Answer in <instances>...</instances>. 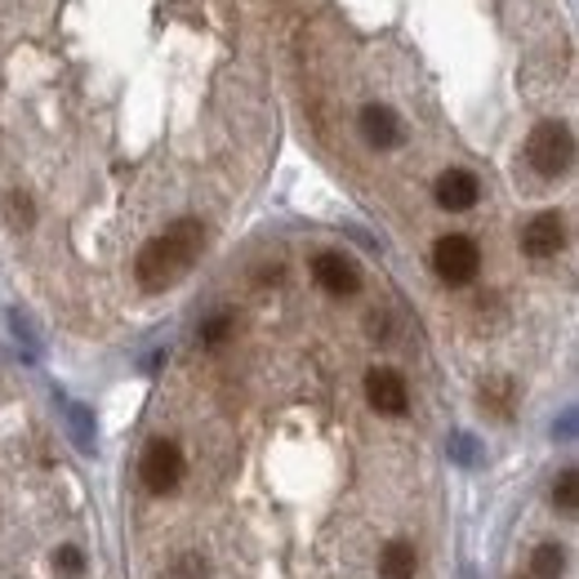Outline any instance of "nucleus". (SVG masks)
I'll return each instance as SVG.
<instances>
[{
	"mask_svg": "<svg viewBox=\"0 0 579 579\" xmlns=\"http://www.w3.org/2000/svg\"><path fill=\"white\" fill-rule=\"evenodd\" d=\"M201 246H205V227L196 223V218H179V223H170L161 237H152L143 250H139V259H135V277H139V286L143 290H170L192 264H196V255H201Z\"/></svg>",
	"mask_w": 579,
	"mask_h": 579,
	"instance_id": "f257e3e1",
	"label": "nucleus"
},
{
	"mask_svg": "<svg viewBox=\"0 0 579 579\" xmlns=\"http://www.w3.org/2000/svg\"><path fill=\"white\" fill-rule=\"evenodd\" d=\"M526 161H530V170L544 174V179L566 174L570 161H575V135H570V126H561V121L535 126L530 139H526Z\"/></svg>",
	"mask_w": 579,
	"mask_h": 579,
	"instance_id": "f03ea898",
	"label": "nucleus"
},
{
	"mask_svg": "<svg viewBox=\"0 0 579 579\" xmlns=\"http://www.w3.org/2000/svg\"><path fill=\"white\" fill-rule=\"evenodd\" d=\"M432 268L446 286H469L478 272H482V250L473 237H463V232H450L432 246Z\"/></svg>",
	"mask_w": 579,
	"mask_h": 579,
	"instance_id": "7ed1b4c3",
	"label": "nucleus"
},
{
	"mask_svg": "<svg viewBox=\"0 0 579 579\" xmlns=\"http://www.w3.org/2000/svg\"><path fill=\"white\" fill-rule=\"evenodd\" d=\"M139 478L152 495H170L179 482H183V450L174 441H152L143 450V463H139Z\"/></svg>",
	"mask_w": 579,
	"mask_h": 579,
	"instance_id": "20e7f679",
	"label": "nucleus"
},
{
	"mask_svg": "<svg viewBox=\"0 0 579 579\" xmlns=\"http://www.w3.org/2000/svg\"><path fill=\"white\" fill-rule=\"evenodd\" d=\"M566 246V223H561V214H535L530 223H526V232H522V250L530 255V259H553L557 250Z\"/></svg>",
	"mask_w": 579,
	"mask_h": 579,
	"instance_id": "39448f33",
	"label": "nucleus"
},
{
	"mask_svg": "<svg viewBox=\"0 0 579 579\" xmlns=\"http://www.w3.org/2000/svg\"><path fill=\"white\" fill-rule=\"evenodd\" d=\"M312 277H317V286L325 290V294H357L362 290V272H357V264L353 259H343V255H321L317 264H312Z\"/></svg>",
	"mask_w": 579,
	"mask_h": 579,
	"instance_id": "423d86ee",
	"label": "nucleus"
},
{
	"mask_svg": "<svg viewBox=\"0 0 579 579\" xmlns=\"http://www.w3.org/2000/svg\"><path fill=\"white\" fill-rule=\"evenodd\" d=\"M366 397L379 415H406L410 406V393H406V379L397 371H371L366 375Z\"/></svg>",
	"mask_w": 579,
	"mask_h": 579,
	"instance_id": "0eeeda50",
	"label": "nucleus"
},
{
	"mask_svg": "<svg viewBox=\"0 0 579 579\" xmlns=\"http://www.w3.org/2000/svg\"><path fill=\"white\" fill-rule=\"evenodd\" d=\"M478 196H482V183H478V174H469V170H446V174L437 179V205H441V210H473Z\"/></svg>",
	"mask_w": 579,
	"mask_h": 579,
	"instance_id": "6e6552de",
	"label": "nucleus"
},
{
	"mask_svg": "<svg viewBox=\"0 0 579 579\" xmlns=\"http://www.w3.org/2000/svg\"><path fill=\"white\" fill-rule=\"evenodd\" d=\"M362 135H366L371 148H393L401 139V126H397V116L388 107L371 103V107H362Z\"/></svg>",
	"mask_w": 579,
	"mask_h": 579,
	"instance_id": "1a4fd4ad",
	"label": "nucleus"
},
{
	"mask_svg": "<svg viewBox=\"0 0 579 579\" xmlns=\"http://www.w3.org/2000/svg\"><path fill=\"white\" fill-rule=\"evenodd\" d=\"M415 570H419V553H415V544L393 539V544L384 548V557H379V575H384V579H415Z\"/></svg>",
	"mask_w": 579,
	"mask_h": 579,
	"instance_id": "9d476101",
	"label": "nucleus"
},
{
	"mask_svg": "<svg viewBox=\"0 0 579 579\" xmlns=\"http://www.w3.org/2000/svg\"><path fill=\"white\" fill-rule=\"evenodd\" d=\"M530 570H535V579H561V570H566V548H557V544L535 548Z\"/></svg>",
	"mask_w": 579,
	"mask_h": 579,
	"instance_id": "9b49d317",
	"label": "nucleus"
},
{
	"mask_svg": "<svg viewBox=\"0 0 579 579\" xmlns=\"http://www.w3.org/2000/svg\"><path fill=\"white\" fill-rule=\"evenodd\" d=\"M170 579H210V570H205L201 553H179L170 566Z\"/></svg>",
	"mask_w": 579,
	"mask_h": 579,
	"instance_id": "f8f14e48",
	"label": "nucleus"
},
{
	"mask_svg": "<svg viewBox=\"0 0 579 579\" xmlns=\"http://www.w3.org/2000/svg\"><path fill=\"white\" fill-rule=\"evenodd\" d=\"M6 214H10V223H14V227H32V218H36V210H32L28 192H10V201H6Z\"/></svg>",
	"mask_w": 579,
	"mask_h": 579,
	"instance_id": "ddd939ff",
	"label": "nucleus"
},
{
	"mask_svg": "<svg viewBox=\"0 0 579 579\" xmlns=\"http://www.w3.org/2000/svg\"><path fill=\"white\" fill-rule=\"evenodd\" d=\"M553 504L557 508H575L579 504V486H575V469H566L557 482H553Z\"/></svg>",
	"mask_w": 579,
	"mask_h": 579,
	"instance_id": "4468645a",
	"label": "nucleus"
},
{
	"mask_svg": "<svg viewBox=\"0 0 579 579\" xmlns=\"http://www.w3.org/2000/svg\"><path fill=\"white\" fill-rule=\"evenodd\" d=\"M54 566H58L63 575H81V570H85V557H81V548H58V553H54Z\"/></svg>",
	"mask_w": 579,
	"mask_h": 579,
	"instance_id": "2eb2a0df",
	"label": "nucleus"
},
{
	"mask_svg": "<svg viewBox=\"0 0 579 579\" xmlns=\"http://www.w3.org/2000/svg\"><path fill=\"white\" fill-rule=\"evenodd\" d=\"M227 330H232V317H214V321H210V325L201 330V339H205L210 347H218V343L227 339Z\"/></svg>",
	"mask_w": 579,
	"mask_h": 579,
	"instance_id": "dca6fc26",
	"label": "nucleus"
}]
</instances>
